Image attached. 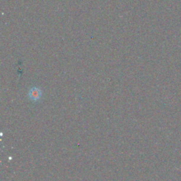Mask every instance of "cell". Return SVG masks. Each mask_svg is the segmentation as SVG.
<instances>
[{"mask_svg": "<svg viewBox=\"0 0 181 181\" xmlns=\"http://www.w3.org/2000/svg\"><path fill=\"white\" fill-rule=\"evenodd\" d=\"M41 91L39 88H32L30 90L29 93H28V97L30 100L36 101H38L40 98H41Z\"/></svg>", "mask_w": 181, "mask_h": 181, "instance_id": "obj_1", "label": "cell"}]
</instances>
